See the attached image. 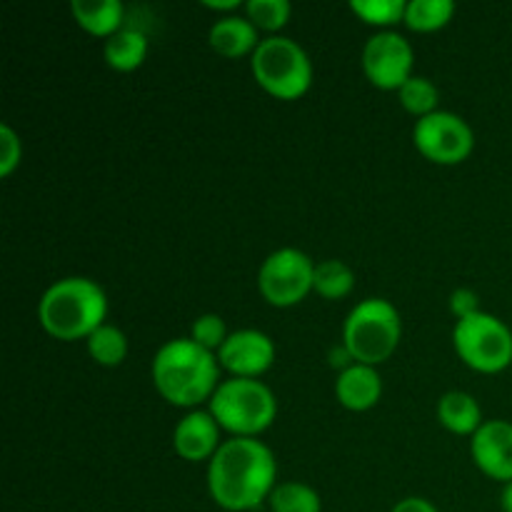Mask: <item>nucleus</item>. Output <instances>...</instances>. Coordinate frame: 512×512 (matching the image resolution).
I'll list each match as a JSON object with an SVG mask.
<instances>
[{
	"instance_id": "obj_1",
	"label": "nucleus",
	"mask_w": 512,
	"mask_h": 512,
	"mask_svg": "<svg viewBox=\"0 0 512 512\" xmlns=\"http://www.w3.org/2000/svg\"><path fill=\"white\" fill-rule=\"evenodd\" d=\"M278 480V460L258 438L223 440L208 463V493L228 512H248L270 500Z\"/></svg>"
},
{
	"instance_id": "obj_2",
	"label": "nucleus",
	"mask_w": 512,
	"mask_h": 512,
	"mask_svg": "<svg viewBox=\"0 0 512 512\" xmlns=\"http://www.w3.org/2000/svg\"><path fill=\"white\" fill-rule=\"evenodd\" d=\"M150 378L160 398L175 408L195 410L213 398L220 380L218 353H210L193 338H173L160 345L150 365Z\"/></svg>"
},
{
	"instance_id": "obj_3",
	"label": "nucleus",
	"mask_w": 512,
	"mask_h": 512,
	"mask_svg": "<svg viewBox=\"0 0 512 512\" xmlns=\"http://www.w3.org/2000/svg\"><path fill=\"white\" fill-rule=\"evenodd\" d=\"M108 315V295L95 280L83 275L60 278L50 285L38 303V320L53 338L73 343L88 340Z\"/></svg>"
},
{
	"instance_id": "obj_4",
	"label": "nucleus",
	"mask_w": 512,
	"mask_h": 512,
	"mask_svg": "<svg viewBox=\"0 0 512 512\" xmlns=\"http://www.w3.org/2000/svg\"><path fill=\"white\" fill-rule=\"evenodd\" d=\"M208 410L233 438H258L273 425L278 400L258 378H228L218 385Z\"/></svg>"
},
{
	"instance_id": "obj_5",
	"label": "nucleus",
	"mask_w": 512,
	"mask_h": 512,
	"mask_svg": "<svg viewBox=\"0 0 512 512\" xmlns=\"http://www.w3.org/2000/svg\"><path fill=\"white\" fill-rule=\"evenodd\" d=\"M403 335L400 310L385 298H365L343 323V343L355 363L380 365L395 353Z\"/></svg>"
},
{
	"instance_id": "obj_6",
	"label": "nucleus",
	"mask_w": 512,
	"mask_h": 512,
	"mask_svg": "<svg viewBox=\"0 0 512 512\" xmlns=\"http://www.w3.org/2000/svg\"><path fill=\"white\" fill-rule=\"evenodd\" d=\"M250 68L263 90L280 100H295L313 83V63L298 40L288 35H268L250 55Z\"/></svg>"
},
{
	"instance_id": "obj_7",
	"label": "nucleus",
	"mask_w": 512,
	"mask_h": 512,
	"mask_svg": "<svg viewBox=\"0 0 512 512\" xmlns=\"http://www.w3.org/2000/svg\"><path fill=\"white\" fill-rule=\"evenodd\" d=\"M453 348L468 368L478 373H500L512 363V330L493 313L470 315L455 323Z\"/></svg>"
},
{
	"instance_id": "obj_8",
	"label": "nucleus",
	"mask_w": 512,
	"mask_h": 512,
	"mask_svg": "<svg viewBox=\"0 0 512 512\" xmlns=\"http://www.w3.org/2000/svg\"><path fill=\"white\" fill-rule=\"evenodd\" d=\"M315 263L298 248H278L258 270L260 295L275 308H290L313 290Z\"/></svg>"
},
{
	"instance_id": "obj_9",
	"label": "nucleus",
	"mask_w": 512,
	"mask_h": 512,
	"mask_svg": "<svg viewBox=\"0 0 512 512\" xmlns=\"http://www.w3.org/2000/svg\"><path fill=\"white\" fill-rule=\"evenodd\" d=\"M413 145L433 163L458 165L473 153L475 133L463 115L453 110H435L418 118L413 128Z\"/></svg>"
},
{
	"instance_id": "obj_10",
	"label": "nucleus",
	"mask_w": 512,
	"mask_h": 512,
	"mask_svg": "<svg viewBox=\"0 0 512 512\" xmlns=\"http://www.w3.org/2000/svg\"><path fill=\"white\" fill-rule=\"evenodd\" d=\"M413 45L403 33L378 30L363 45V70L375 88L400 90L413 78Z\"/></svg>"
},
{
	"instance_id": "obj_11",
	"label": "nucleus",
	"mask_w": 512,
	"mask_h": 512,
	"mask_svg": "<svg viewBox=\"0 0 512 512\" xmlns=\"http://www.w3.org/2000/svg\"><path fill=\"white\" fill-rule=\"evenodd\" d=\"M218 360L230 378H260L275 363V343L263 330H235L218 350Z\"/></svg>"
},
{
	"instance_id": "obj_12",
	"label": "nucleus",
	"mask_w": 512,
	"mask_h": 512,
	"mask_svg": "<svg viewBox=\"0 0 512 512\" xmlns=\"http://www.w3.org/2000/svg\"><path fill=\"white\" fill-rule=\"evenodd\" d=\"M470 458L488 478L510 483L512 480V423L510 420H485L470 438Z\"/></svg>"
},
{
	"instance_id": "obj_13",
	"label": "nucleus",
	"mask_w": 512,
	"mask_h": 512,
	"mask_svg": "<svg viewBox=\"0 0 512 512\" xmlns=\"http://www.w3.org/2000/svg\"><path fill=\"white\" fill-rule=\"evenodd\" d=\"M220 425L213 418L210 410H190L188 415L180 418V423L173 430V448L188 463H200V460H208L218 453V448L223 445L220 440Z\"/></svg>"
},
{
	"instance_id": "obj_14",
	"label": "nucleus",
	"mask_w": 512,
	"mask_h": 512,
	"mask_svg": "<svg viewBox=\"0 0 512 512\" xmlns=\"http://www.w3.org/2000/svg\"><path fill=\"white\" fill-rule=\"evenodd\" d=\"M383 395V378H380L375 365L355 363L348 370L338 373L335 380V398L343 408L363 413V410L375 408Z\"/></svg>"
},
{
	"instance_id": "obj_15",
	"label": "nucleus",
	"mask_w": 512,
	"mask_h": 512,
	"mask_svg": "<svg viewBox=\"0 0 512 512\" xmlns=\"http://www.w3.org/2000/svg\"><path fill=\"white\" fill-rule=\"evenodd\" d=\"M208 40L215 53L225 58H240V55H253L260 45L258 28L248 20V15H223L215 20L208 30Z\"/></svg>"
},
{
	"instance_id": "obj_16",
	"label": "nucleus",
	"mask_w": 512,
	"mask_h": 512,
	"mask_svg": "<svg viewBox=\"0 0 512 512\" xmlns=\"http://www.w3.org/2000/svg\"><path fill=\"white\" fill-rule=\"evenodd\" d=\"M438 420L450 433L470 435V438L485 423L480 403L465 390H450L438 400Z\"/></svg>"
},
{
	"instance_id": "obj_17",
	"label": "nucleus",
	"mask_w": 512,
	"mask_h": 512,
	"mask_svg": "<svg viewBox=\"0 0 512 512\" xmlns=\"http://www.w3.org/2000/svg\"><path fill=\"white\" fill-rule=\"evenodd\" d=\"M70 10L80 28L105 40L123 28L125 8L120 0H73Z\"/></svg>"
},
{
	"instance_id": "obj_18",
	"label": "nucleus",
	"mask_w": 512,
	"mask_h": 512,
	"mask_svg": "<svg viewBox=\"0 0 512 512\" xmlns=\"http://www.w3.org/2000/svg\"><path fill=\"white\" fill-rule=\"evenodd\" d=\"M105 63L113 70H120V73H130V70L140 68L148 55V38H145L143 30L138 28H120L118 33L110 35L105 40Z\"/></svg>"
},
{
	"instance_id": "obj_19",
	"label": "nucleus",
	"mask_w": 512,
	"mask_h": 512,
	"mask_svg": "<svg viewBox=\"0 0 512 512\" xmlns=\"http://www.w3.org/2000/svg\"><path fill=\"white\" fill-rule=\"evenodd\" d=\"M355 288V273L348 263L343 260H323V263H315V278H313V290L325 300H340L345 295H350V290Z\"/></svg>"
},
{
	"instance_id": "obj_20",
	"label": "nucleus",
	"mask_w": 512,
	"mask_h": 512,
	"mask_svg": "<svg viewBox=\"0 0 512 512\" xmlns=\"http://www.w3.org/2000/svg\"><path fill=\"white\" fill-rule=\"evenodd\" d=\"M268 503L273 512H323V500H320L318 490L300 480L275 485Z\"/></svg>"
},
{
	"instance_id": "obj_21",
	"label": "nucleus",
	"mask_w": 512,
	"mask_h": 512,
	"mask_svg": "<svg viewBox=\"0 0 512 512\" xmlns=\"http://www.w3.org/2000/svg\"><path fill=\"white\" fill-rule=\"evenodd\" d=\"M85 343H88L90 358L98 365H105V368H115L128 355V338H125V333L118 325H100Z\"/></svg>"
},
{
	"instance_id": "obj_22",
	"label": "nucleus",
	"mask_w": 512,
	"mask_h": 512,
	"mask_svg": "<svg viewBox=\"0 0 512 512\" xmlns=\"http://www.w3.org/2000/svg\"><path fill=\"white\" fill-rule=\"evenodd\" d=\"M455 13L453 0H408L405 25L418 33H430L450 23Z\"/></svg>"
},
{
	"instance_id": "obj_23",
	"label": "nucleus",
	"mask_w": 512,
	"mask_h": 512,
	"mask_svg": "<svg viewBox=\"0 0 512 512\" xmlns=\"http://www.w3.org/2000/svg\"><path fill=\"white\" fill-rule=\"evenodd\" d=\"M398 98H400V105H403L408 113L418 115V118H425V115L438 110L440 90L438 85H435L430 78H425V75H413V78L405 80L403 88L398 90Z\"/></svg>"
},
{
	"instance_id": "obj_24",
	"label": "nucleus",
	"mask_w": 512,
	"mask_h": 512,
	"mask_svg": "<svg viewBox=\"0 0 512 512\" xmlns=\"http://www.w3.org/2000/svg\"><path fill=\"white\" fill-rule=\"evenodd\" d=\"M293 5L288 0H248L245 3V15L258 30L275 35V30L283 28L290 20Z\"/></svg>"
},
{
	"instance_id": "obj_25",
	"label": "nucleus",
	"mask_w": 512,
	"mask_h": 512,
	"mask_svg": "<svg viewBox=\"0 0 512 512\" xmlns=\"http://www.w3.org/2000/svg\"><path fill=\"white\" fill-rule=\"evenodd\" d=\"M405 8H408L405 0H350V10L360 20L383 28L405 20Z\"/></svg>"
},
{
	"instance_id": "obj_26",
	"label": "nucleus",
	"mask_w": 512,
	"mask_h": 512,
	"mask_svg": "<svg viewBox=\"0 0 512 512\" xmlns=\"http://www.w3.org/2000/svg\"><path fill=\"white\" fill-rule=\"evenodd\" d=\"M228 328H225V320L218 313H203L193 320L190 325V338L198 345H203L210 353H218L223 348V343L228 340Z\"/></svg>"
},
{
	"instance_id": "obj_27",
	"label": "nucleus",
	"mask_w": 512,
	"mask_h": 512,
	"mask_svg": "<svg viewBox=\"0 0 512 512\" xmlns=\"http://www.w3.org/2000/svg\"><path fill=\"white\" fill-rule=\"evenodd\" d=\"M20 158H23L20 135L15 133L8 123H3L0 125V175L8 178V175L20 165Z\"/></svg>"
},
{
	"instance_id": "obj_28",
	"label": "nucleus",
	"mask_w": 512,
	"mask_h": 512,
	"mask_svg": "<svg viewBox=\"0 0 512 512\" xmlns=\"http://www.w3.org/2000/svg\"><path fill=\"white\" fill-rule=\"evenodd\" d=\"M450 313H453L458 320L470 318V315L480 313L478 293H475V290H470V288L453 290V295H450Z\"/></svg>"
},
{
	"instance_id": "obj_29",
	"label": "nucleus",
	"mask_w": 512,
	"mask_h": 512,
	"mask_svg": "<svg viewBox=\"0 0 512 512\" xmlns=\"http://www.w3.org/2000/svg\"><path fill=\"white\" fill-rule=\"evenodd\" d=\"M390 512H438L428 498H418V495H410V498H403L400 503L393 505Z\"/></svg>"
},
{
	"instance_id": "obj_30",
	"label": "nucleus",
	"mask_w": 512,
	"mask_h": 512,
	"mask_svg": "<svg viewBox=\"0 0 512 512\" xmlns=\"http://www.w3.org/2000/svg\"><path fill=\"white\" fill-rule=\"evenodd\" d=\"M330 365H333L338 373H343V370H348L350 365H355V358L350 355V350L345 348V343L340 340V345H335V348H330Z\"/></svg>"
},
{
	"instance_id": "obj_31",
	"label": "nucleus",
	"mask_w": 512,
	"mask_h": 512,
	"mask_svg": "<svg viewBox=\"0 0 512 512\" xmlns=\"http://www.w3.org/2000/svg\"><path fill=\"white\" fill-rule=\"evenodd\" d=\"M203 5L210 10H238L240 0H203Z\"/></svg>"
},
{
	"instance_id": "obj_32",
	"label": "nucleus",
	"mask_w": 512,
	"mask_h": 512,
	"mask_svg": "<svg viewBox=\"0 0 512 512\" xmlns=\"http://www.w3.org/2000/svg\"><path fill=\"white\" fill-rule=\"evenodd\" d=\"M500 508H503V512H512V480L503 485V493H500Z\"/></svg>"
}]
</instances>
